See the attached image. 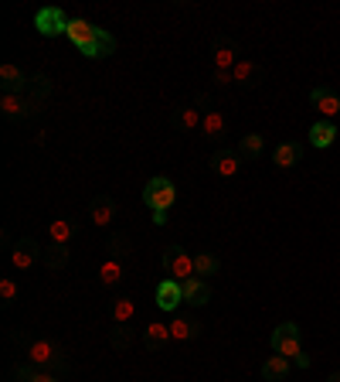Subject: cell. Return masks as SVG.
Segmentation results:
<instances>
[{"label":"cell","instance_id":"23","mask_svg":"<svg viewBox=\"0 0 340 382\" xmlns=\"http://www.w3.org/2000/svg\"><path fill=\"white\" fill-rule=\"evenodd\" d=\"M75 232H79V225L72 218H51V225H48V239L58 246H69L75 239Z\"/></svg>","mask_w":340,"mask_h":382},{"label":"cell","instance_id":"36","mask_svg":"<svg viewBox=\"0 0 340 382\" xmlns=\"http://www.w3.org/2000/svg\"><path fill=\"white\" fill-rule=\"evenodd\" d=\"M211 82H215L218 89H225V86L235 82V76H232V72H211Z\"/></svg>","mask_w":340,"mask_h":382},{"label":"cell","instance_id":"34","mask_svg":"<svg viewBox=\"0 0 340 382\" xmlns=\"http://www.w3.org/2000/svg\"><path fill=\"white\" fill-rule=\"evenodd\" d=\"M109 345H112L116 352H126V348L133 345V331H130L126 324H116V328H112V335H109Z\"/></svg>","mask_w":340,"mask_h":382},{"label":"cell","instance_id":"20","mask_svg":"<svg viewBox=\"0 0 340 382\" xmlns=\"http://www.w3.org/2000/svg\"><path fill=\"white\" fill-rule=\"evenodd\" d=\"M225 130H228V120H225V113H221V109H204L201 133H204V137H211V140H221V137H225Z\"/></svg>","mask_w":340,"mask_h":382},{"label":"cell","instance_id":"38","mask_svg":"<svg viewBox=\"0 0 340 382\" xmlns=\"http://www.w3.org/2000/svg\"><path fill=\"white\" fill-rule=\"evenodd\" d=\"M293 362H296V366H300V369H310V355H303V352H300V355H296V359H293Z\"/></svg>","mask_w":340,"mask_h":382},{"label":"cell","instance_id":"14","mask_svg":"<svg viewBox=\"0 0 340 382\" xmlns=\"http://www.w3.org/2000/svg\"><path fill=\"white\" fill-rule=\"evenodd\" d=\"M242 157H239V150H218V154H211V171L218 175V178H235L239 175V164Z\"/></svg>","mask_w":340,"mask_h":382},{"label":"cell","instance_id":"26","mask_svg":"<svg viewBox=\"0 0 340 382\" xmlns=\"http://www.w3.org/2000/svg\"><path fill=\"white\" fill-rule=\"evenodd\" d=\"M262 150H265V137H262V133H245V137L239 140V157H245V161L262 157Z\"/></svg>","mask_w":340,"mask_h":382},{"label":"cell","instance_id":"8","mask_svg":"<svg viewBox=\"0 0 340 382\" xmlns=\"http://www.w3.org/2000/svg\"><path fill=\"white\" fill-rule=\"evenodd\" d=\"M95 34H99V27H95V24H88L85 17H72V24H69V41H72V45H79V52H82V55L92 52Z\"/></svg>","mask_w":340,"mask_h":382},{"label":"cell","instance_id":"13","mask_svg":"<svg viewBox=\"0 0 340 382\" xmlns=\"http://www.w3.org/2000/svg\"><path fill=\"white\" fill-rule=\"evenodd\" d=\"M201 120H204V113H201L197 106H180V109L170 113V126H173V130H184V133L201 130Z\"/></svg>","mask_w":340,"mask_h":382},{"label":"cell","instance_id":"39","mask_svg":"<svg viewBox=\"0 0 340 382\" xmlns=\"http://www.w3.org/2000/svg\"><path fill=\"white\" fill-rule=\"evenodd\" d=\"M197 106H211V95L201 93V95H197ZM211 109H215V106H211Z\"/></svg>","mask_w":340,"mask_h":382},{"label":"cell","instance_id":"25","mask_svg":"<svg viewBox=\"0 0 340 382\" xmlns=\"http://www.w3.org/2000/svg\"><path fill=\"white\" fill-rule=\"evenodd\" d=\"M14 379L17 382H58L55 372L38 369V366H14Z\"/></svg>","mask_w":340,"mask_h":382},{"label":"cell","instance_id":"4","mask_svg":"<svg viewBox=\"0 0 340 382\" xmlns=\"http://www.w3.org/2000/svg\"><path fill=\"white\" fill-rule=\"evenodd\" d=\"M69 24H72V17H65V10H58V7H41V10L34 14V27H38V34H45V38L69 34Z\"/></svg>","mask_w":340,"mask_h":382},{"label":"cell","instance_id":"7","mask_svg":"<svg viewBox=\"0 0 340 382\" xmlns=\"http://www.w3.org/2000/svg\"><path fill=\"white\" fill-rule=\"evenodd\" d=\"M41 246L34 243V239H17L14 243V249H10V263L17 267V270H31L38 260H41Z\"/></svg>","mask_w":340,"mask_h":382},{"label":"cell","instance_id":"30","mask_svg":"<svg viewBox=\"0 0 340 382\" xmlns=\"http://www.w3.org/2000/svg\"><path fill=\"white\" fill-rule=\"evenodd\" d=\"M218 256H211V253H197L194 256V277H201V280H208V277H215L218 273Z\"/></svg>","mask_w":340,"mask_h":382},{"label":"cell","instance_id":"5","mask_svg":"<svg viewBox=\"0 0 340 382\" xmlns=\"http://www.w3.org/2000/svg\"><path fill=\"white\" fill-rule=\"evenodd\" d=\"M272 348H276V355H286V359H296L300 355V328L293 324V321H282L276 331H272Z\"/></svg>","mask_w":340,"mask_h":382},{"label":"cell","instance_id":"16","mask_svg":"<svg viewBox=\"0 0 340 382\" xmlns=\"http://www.w3.org/2000/svg\"><path fill=\"white\" fill-rule=\"evenodd\" d=\"M208 300H211V286H208V280H201V277L184 280V304H191V307H204Z\"/></svg>","mask_w":340,"mask_h":382},{"label":"cell","instance_id":"11","mask_svg":"<svg viewBox=\"0 0 340 382\" xmlns=\"http://www.w3.org/2000/svg\"><path fill=\"white\" fill-rule=\"evenodd\" d=\"M0 113L7 116V120H27V116H34L38 109L31 106V99H24V95H0Z\"/></svg>","mask_w":340,"mask_h":382},{"label":"cell","instance_id":"12","mask_svg":"<svg viewBox=\"0 0 340 382\" xmlns=\"http://www.w3.org/2000/svg\"><path fill=\"white\" fill-rule=\"evenodd\" d=\"M310 102L317 106L320 120H334V116H340V95L334 93V89H313V93H310Z\"/></svg>","mask_w":340,"mask_h":382},{"label":"cell","instance_id":"22","mask_svg":"<svg viewBox=\"0 0 340 382\" xmlns=\"http://www.w3.org/2000/svg\"><path fill=\"white\" fill-rule=\"evenodd\" d=\"M289 369H293V362L286 359V355H269L265 362H262V379L265 382H282L289 376Z\"/></svg>","mask_w":340,"mask_h":382},{"label":"cell","instance_id":"1","mask_svg":"<svg viewBox=\"0 0 340 382\" xmlns=\"http://www.w3.org/2000/svg\"><path fill=\"white\" fill-rule=\"evenodd\" d=\"M27 362L31 366H38V369H69V359H65V352L55 345V341H48V338H34V341H27Z\"/></svg>","mask_w":340,"mask_h":382},{"label":"cell","instance_id":"3","mask_svg":"<svg viewBox=\"0 0 340 382\" xmlns=\"http://www.w3.org/2000/svg\"><path fill=\"white\" fill-rule=\"evenodd\" d=\"M164 270H167L170 280L184 284V280L194 277V256H191L184 246H167V249H164Z\"/></svg>","mask_w":340,"mask_h":382},{"label":"cell","instance_id":"17","mask_svg":"<svg viewBox=\"0 0 340 382\" xmlns=\"http://www.w3.org/2000/svg\"><path fill=\"white\" fill-rule=\"evenodd\" d=\"M334 140H337V126H334L330 120H317V123L310 126V144H313L317 150L334 147Z\"/></svg>","mask_w":340,"mask_h":382},{"label":"cell","instance_id":"21","mask_svg":"<svg viewBox=\"0 0 340 382\" xmlns=\"http://www.w3.org/2000/svg\"><path fill=\"white\" fill-rule=\"evenodd\" d=\"M167 341H170V324L154 321V324L143 328V348H147V352H160Z\"/></svg>","mask_w":340,"mask_h":382},{"label":"cell","instance_id":"9","mask_svg":"<svg viewBox=\"0 0 340 382\" xmlns=\"http://www.w3.org/2000/svg\"><path fill=\"white\" fill-rule=\"evenodd\" d=\"M232 76H235V82L242 86V89H258L262 82H265V69L252 62V58H242L235 69H232Z\"/></svg>","mask_w":340,"mask_h":382},{"label":"cell","instance_id":"28","mask_svg":"<svg viewBox=\"0 0 340 382\" xmlns=\"http://www.w3.org/2000/svg\"><path fill=\"white\" fill-rule=\"evenodd\" d=\"M116 52V38L109 34V31H102L99 27V34H95V45H92V52L85 55V58H109Z\"/></svg>","mask_w":340,"mask_h":382},{"label":"cell","instance_id":"33","mask_svg":"<svg viewBox=\"0 0 340 382\" xmlns=\"http://www.w3.org/2000/svg\"><path fill=\"white\" fill-rule=\"evenodd\" d=\"M99 280H102V286H116L119 280H123V263L106 260V263H102V270H99Z\"/></svg>","mask_w":340,"mask_h":382},{"label":"cell","instance_id":"2","mask_svg":"<svg viewBox=\"0 0 340 382\" xmlns=\"http://www.w3.org/2000/svg\"><path fill=\"white\" fill-rule=\"evenodd\" d=\"M143 201L150 212H170V205L177 201V188L170 178H150L143 188Z\"/></svg>","mask_w":340,"mask_h":382},{"label":"cell","instance_id":"37","mask_svg":"<svg viewBox=\"0 0 340 382\" xmlns=\"http://www.w3.org/2000/svg\"><path fill=\"white\" fill-rule=\"evenodd\" d=\"M167 222H170L167 212H154V225H167Z\"/></svg>","mask_w":340,"mask_h":382},{"label":"cell","instance_id":"35","mask_svg":"<svg viewBox=\"0 0 340 382\" xmlns=\"http://www.w3.org/2000/svg\"><path fill=\"white\" fill-rule=\"evenodd\" d=\"M14 300H17V284H14V277H3L0 280V304L10 307Z\"/></svg>","mask_w":340,"mask_h":382},{"label":"cell","instance_id":"6","mask_svg":"<svg viewBox=\"0 0 340 382\" xmlns=\"http://www.w3.org/2000/svg\"><path fill=\"white\" fill-rule=\"evenodd\" d=\"M239 62H242L239 58V45L232 38H215V45H211V69L215 72H232Z\"/></svg>","mask_w":340,"mask_h":382},{"label":"cell","instance_id":"40","mask_svg":"<svg viewBox=\"0 0 340 382\" xmlns=\"http://www.w3.org/2000/svg\"><path fill=\"white\" fill-rule=\"evenodd\" d=\"M327 382H340V372H334V376H330V379H327Z\"/></svg>","mask_w":340,"mask_h":382},{"label":"cell","instance_id":"19","mask_svg":"<svg viewBox=\"0 0 340 382\" xmlns=\"http://www.w3.org/2000/svg\"><path fill=\"white\" fill-rule=\"evenodd\" d=\"M88 218H92V225H109L112 218H116V201L109 198V194H99L95 201H92V208H88Z\"/></svg>","mask_w":340,"mask_h":382},{"label":"cell","instance_id":"27","mask_svg":"<svg viewBox=\"0 0 340 382\" xmlns=\"http://www.w3.org/2000/svg\"><path fill=\"white\" fill-rule=\"evenodd\" d=\"M41 263H45L48 270H65V263H69V246L51 243V246L41 253Z\"/></svg>","mask_w":340,"mask_h":382},{"label":"cell","instance_id":"31","mask_svg":"<svg viewBox=\"0 0 340 382\" xmlns=\"http://www.w3.org/2000/svg\"><path fill=\"white\" fill-rule=\"evenodd\" d=\"M133 314H136V304L130 297H116L112 300V324H130Z\"/></svg>","mask_w":340,"mask_h":382},{"label":"cell","instance_id":"32","mask_svg":"<svg viewBox=\"0 0 340 382\" xmlns=\"http://www.w3.org/2000/svg\"><path fill=\"white\" fill-rule=\"evenodd\" d=\"M45 95H51V79L48 76H34L31 79V106L38 109L45 102Z\"/></svg>","mask_w":340,"mask_h":382},{"label":"cell","instance_id":"29","mask_svg":"<svg viewBox=\"0 0 340 382\" xmlns=\"http://www.w3.org/2000/svg\"><path fill=\"white\" fill-rule=\"evenodd\" d=\"M130 253H133V246H130V236H126V232H116V236L109 239V260H116V263H126V260H130Z\"/></svg>","mask_w":340,"mask_h":382},{"label":"cell","instance_id":"10","mask_svg":"<svg viewBox=\"0 0 340 382\" xmlns=\"http://www.w3.org/2000/svg\"><path fill=\"white\" fill-rule=\"evenodd\" d=\"M0 86H3V93L7 95H24L27 89H31L27 76H24L14 62H3V65H0Z\"/></svg>","mask_w":340,"mask_h":382},{"label":"cell","instance_id":"15","mask_svg":"<svg viewBox=\"0 0 340 382\" xmlns=\"http://www.w3.org/2000/svg\"><path fill=\"white\" fill-rule=\"evenodd\" d=\"M180 300H184V284H177V280H170V277L164 280V284H157V307L177 311Z\"/></svg>","mask_w":340,"mask_h":382},{"label":"cell","instance_id":"18","mask_svg":"<svg viewBox=\"0 0 340 382\" xmlns=\"http://www.w3.org/2000/svg\"><path fill=\"white\" fill-rule=\"evenodd\" d=\"M300 157H303V147H300L296 140H286V144H279V147H276L272 164H276V168H282V171H289V168H296V164H300Z\"/></svg>","mask_w":340,"mask_h":382},{"label":"cell","instance_id":"24","mask_svg":"<svg viewBox=\"0 0 340 382\" xmlns=\"http://www.w3.org/2000/svg\"><path fill=\"white\" fill-rule=\"evenodd\" d=\"M201 335V321L194 317H173L170 321V341H191Z\"/></svg>","mask_w":340,"mask_h":382}]
</instances>
